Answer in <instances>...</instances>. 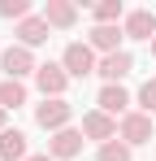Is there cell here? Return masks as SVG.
Here are the masks:
<instances>
[{"label":"cell","mask_w":156,"mask_h":161,"mask_svg":"<svg viewBox=\"0 0 156 161\" xmlns=\"http://www.w3.org/2000/svg\"><path fill=\"white\" fill-rule=\"evenodd\" d=\"M61 65H65V74H70V79H87V74H96V70H100V61H96V48H91V44H65Z\"/></svg>","instance_id":"obj_1"},{"label":"cell","mask_w":156,"mask_h":161,"mask_svg":"<svg viewBox=\"0 0 156 161\" xmlns=\"http://www.w3.org/2000/svg\"><path fill=\"white\" fill-rule=\"evenodd\" d=\"M0 65H4V74L13 83H22L26 74H35L39 65H35V57H30V48H22V44H13V48H4L0 53Z\"/></svg>","instance_id":"obj_2"},{"label":"cell","mask_w":156,"mask_h":161,"mask_svg":"<svg viewBox=\"0 0 156 161\" xmlns=\"http://www.w3.org/2000/svg\"><path fill=\"white\" fill-rule=\"evenodd\" d=\"M70 118H74V105H70V100H44V105L35 109V122H39L44 131H52V135L65 131Z\"/></svg>","instance_id":"obj_3"},{"label":"cell","mask_w":156,"mask_h":161,"mask_svg":"<svg viewBox=\"0 0 156 161\" xmlns=\"http://www.w3.org/2000/svg\"><path fill=\"white\" fill-rule=\"evenodd\" d=\"M82 139H87V135L74 131V126L56 131V135L48 139V157H52V161H70V157H78V153H82Z\"/></svg>","instance_id":"obj_4"},{"label":"cell","mask_w":156,"mask_h":161,"mask_svg":"<svg viewBox=\"0 0 156 161\" xmlns=\"http://www.w3.org/2000/svg\"><path fill=\"white\" fill-rule=\"evenodd\" d=\"M35 83H39V92H44V100H61V92H65V83H70V74H65V65H39L35 70Z\"/></svg>","instance_id":"obj_5"},{"label":"cell","mask_w":156,"mask_h":161,"mask_svg":"<svg viewBox=\"0 0 156 161\" xmlns=\"http://www.w3.org/2000/svg\"><path fill=\"white\" fill-rule=\"evenodd\" d=\"M148 139H152V118L148 113H126L122 118V144L134 148V144H148Z\"/></svg>","instance_id":"obj_6"},{"label":"cell","mask_w":156,"mask_h":161,"mask_svg":"<svg viewBox=\"0 0 156 161\" xmlns=\"http://www.w3.org/2000/svg\"><path fill=\"white\" fill-rule=\"evenodd\" d=\"M117 131H122V126H117L108 113H100V109H91V113L82 118V135H87V139H100V144H108Z\"/></svg>","instance_id":"obj_7"},{"label":"cell","mask_w":156,"mask_h":161,"mask_svg":"<svg viewBox=\"0 0 156 161\" xmlns=\"http://www.w3.org/2000/svg\"><path fill=\"white\" fill-rule=\"evenodd\" d=\"M126 39H148V44L156 39V13H152V9L126 13Z\"/></svg>","instance_id":"obj_8"},{"label":"cell","mask_w":156,"mask_h":161,"mask_svg":"<svg viewBox=\"0 0 156 161\" xmlns=\"http://www.w3.org/2000/svg\"><path fill=\"white\" fill-rule=\"evenodd\" d=\"M130 70H134V57H130V53H108V57L100 61V70H96V74H100L104 83H122Z\"/></svg>","instance_id":"obj_9"},{"label":"cell","mask_w":156,"mask_h":161,"mask_svg":"<svg viewBox=\"0 0 156 161\" xmlns=\"http://www.w3.org/2000/svg\"><path fill=\"white\" fill-rule=\"evenodd\" d=\"M44 22L65 31V26H74V22H78V9L70 4V0H48V4H44Z\"/></svg>","instance_id":"obj_10"},{"label":"cell","mask_w":156,"mask_h":161,"mask_svg":"<svg viewBox=\"0 0 156 161\" xmlns=\"http://www.w3.org/2000/svg\"><path fill=\"white\" fill-rule=\"evenodd\" d=\"M96 105H100V113L113 118V113H126L130 96H126V87H122V83H104V92H100V100H96Z\"/></svg>","instance_id":"obj_11"},{"label":"cell","mask_w":156,"mask_h":161,"mask_svg":"<svg viewBox=\"0 0 156 161\" xmlns=\"http://www.w3.org/2000/svg\"><path fill=\"white\" fill-rule=\"evenodd\" d=\"M122 35H126V26H91V48H100L104 57H108V53H122V48H117Z\"/></svg>","instance_id":"obj_12"},{"label":"cell","mask_w":156,"mask_h":161,"mask_svg":"<svg viewBox=\"0 0 156 161\" xmlns=\"http://www.w3.org/2000/svg\"><path fill=\"white\" fill-rule=\"evenodd\" d=\"M0 161H26V135L22 131H0Z\"/></svg>","instance_id":"obj_13"},{"label":"cell","mask_w":156,"mask_h":161,"mask_svg":"<svg viewBox=\"0 0 156 161\" xmlns=\"http://www.w3.org/2000/svg\"><path fill=\"white\" fill-rule=\"evenodd\" d=\"M18 39H22V48L44 44V39H48V22H44V18H26V22H18Z\"/></svg>","instance_id":"obj_14"},{"label":"cell","mask_w":156,"mask_h":161,"mask_svg":"<svg viewBox=\"0 0 156 161\" xmlns=\"http://www.w3.org/2000/svg\"><path fill=\"white\" fill-rule=\"evenodd\" d=\"M18 105H26V87L13 83V79H4L0 83V109H18Z\"/></svg>","instance_id":"obj_15"},{"label":"cell","mask_w":156,"mask_h":161,"mask_svg":"<svg viewBox=\"0 0 156 161\" xmlns=\"http://www.w3.org/2000/svg\"><path fill=\"white\" fill-rule=\"evenodd\" d=\"M122 18V0H104V4H96V26H113Z\"/></svg>","instance_id":"obj_16"},{"label":"cell","mask_w":156,"mask_h":161,"mask_svg":"<svg viewBox=\"0 0 156 161\" xmlns=\"http://www.w3.org/2000/svg\"><path fill=\"white\" fill-rule=\"evenodd\" d=\"M100 161H130V144H122V139L100 144Z\"/></svg>","instance_id":"obj_17"},{"label":"cell","mask_w":156,"mask_h":161,"mask_svg":"<svg viewBox=\"0 0 156 161\" xmlns=\"http://www.w3.org/2000/svg\"><path fill=\"white\" fill-rule=\"evenodd\" d=\"M0 18L26 22V18H30V4H26V0H0Z\"/></svg>","instance_id":"obj_18"},{"label":"cell","mask_w":156,"mask_h":161,"mask_svg":"<svg viewBox=\"0 0 156 161\" xmlns=\"http://www.w3.org/2000/svg\"><path fill=\"white\" fill-rule=\"evenodd\" d=\"M139 105H143V113H148V118L156 113V79H148L143 87H139Z\"/></svg>","instance_id":"obj_19"},{"label":"cell","mask_w":156,"mask_h":161,"mask_svg":"<svg viewBox=\"0 0 156 161\" xmlns=\"http://www.w3.org/2000/svg\"><path fill=\"white\" fill-rule=\"evenodd\" d=\"M26 161H52V157H48V153H35V157H26Z\"/></svg>","instance_id":"obj_20"},{"label":"cell","mask_w":156,"mask_h":161,"mask_svg":"<svg viewBox=\"0 0 156 161\" xmlns=\"http://www.w3.org/2000/svg\"><path fill=\"white\" fill-rule=\"evenodd\" d=\"M0 131H4V109H0Z\"/></svg>","instance_id":"obj_21"},{"label":"cell","mask_w":156,"mask_h":161,"mask_svg":"<svg viewBox=\"0 0 156 161\" xmlns=\"http://www.w3.org/2000/svg\"><path fill=\"white\" fill-rule=\"evenodd\" d=\"M152 57H156V39H152Z\"/></svg>","instance_id":"obj_22"}]
</instances>
